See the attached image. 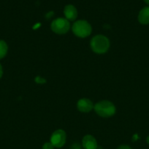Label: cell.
I'll use <instances>...</instances> for the list:
<instances>
[{
  "label": "cell",
  "mask_w": 149,
  "mask_h": 149,
  "mask_svg": "<svg viewBox=\"0 0 149 149\" xmlns=\"http://www.w3.org/2000/svg\"><path fill=\"white\" fill-rule=\"evenodd\" d=\"M146 141H147V143H148L149 144V136L148 137V138H147V140H146Z\"/></svg>",
  "instance_id": "17"
},
{
  "label": "cell",
  "mask_w": 149,
  "mask_h": 149,
  "mask_svg": "<svg viewBox=\"0 0 149 149\" xmlns=\"http://www.w3.org/2000/svg\"><path fill=\"white\" fill-rule=\"evenodd\" d=\"M35 81H36V82L37 83H44L45 82V79H41L40 77H37L36 79H35Z\"/></svg>",
  "instance_id": "12"
},
{
  "label": "cell",
  "mask_w": 149,
  "mask_h": 149,
  "mask_svg": "<svg viewBox=\"0 0 149 149\" xmlns=\"http://www.w3.org/2000/svg\"><path fill=\"white\" fill-rule=\"evenodd\" d=\"M144 1H145V2H146V3H147V4H149V0H144Z\"/></svg>",
  "instance_id": "16"
},
{
  "label": "cell",
  "mask_w": 149,
  "mask_h": 149,
  "mask_svg": "<svg viewBox=\"0 0 149 149\" xmlns=\"http://www.w3.org/2000/svg\"><path fill=\"white\" fill-rule=\"evenodd\" d=\"M64 13L67 20H74L77 18V11L75 7L72 4H68L64 7Z\"/></svg>",
  "instance_id": "8"
},
{
  "label": "cell",
  "mask_w": 149,
  "mask_h": 149,
  "mask_svg": "<svg viewBox=\"0 0 149 149\" xmlns=\"http://www.w3.org/2000/svg\"><path fill=\"white\" fill-rule=\"evenodd\" d=\"M117 149H131L130 148L129 146H127V145H122V146H120L119 147H118Z\"/></svg>",
  "instance_id": "13"
},
{
  "label": "cell",
  "mask_w": 149,
  "mask_h": 149,
  "mask_svg": "<svg viewBox=\"0 0 149 149\" xmlns=\"http://www.w3.org/2000/svg\"><path fill=\"white\" fill-rule=\"evenodd\" d=\"M54 146L51 142L50 143H45L42 146V149H53Z\"/></svg>",
  "instance_id": "11"
},
{
  "label": "cell",
  "mask_w": 149,
  "mask_h": 149,
  "mask_svg": "<svg viewBox=\"0 0 149 149\" xmlns=\"http://www.w3.org/2000/svg\"><path fill=\"white\" fill-rule=\"evenodd\" d=\"M91 26L86 20H80L74 23L72 26V31L74 35L80 38L89 36L91 33Z\"/></svg>",
  "instance_id": "3"
},
{
  "label": "cell",
  "mask_w": 149,
  "mask_h": 149,
  "mask_svg": "<svg viewBox=\"0 0 149 149\" xmlns=\"http://www.w3.org/2000/svg\"><path fill=\"white\" fill-rule=\"evenodd\" d=\"M80 147L78 144H73V146H72L71 149H80Z\"/></svg>",
  "instance_id": "14"
},
{
  "label": "cell",
  "mask_w": 149,
  "mask_h": 149,
  "mask_svg": "<svg viewBox=\"0 0 149 149\" xmlns=\"http://www.w3.org/2000/svg\"><path fill=\"white\" fill-rule=\"evenodd\" d=\"M51 30L57 34H64L70 30V24L66 18L58 17L51 23Z\"/></svg>",
  "instance_id": "4"
},
{
  "label": "cell",
  "mask_w": 149,
  "mask_h": 149,
  "mask_svg": "<svg viewBox=\"0 0 149 149\" xmlns=\"http://www.w3.org/2000/svg\"><path fill=\"white\" fill-rule=\"evenodd\" d=\"M82 145L84 149H97V142L94 137L88 135L84 136L82 141Z\"/></svg>",
  "instance_id": "7"
},
{
  "label": "cell",
  "mask_w": 149,
  "mask_h": 149,
  "mask_svg": "<svg viewBox=\"0 0 149 149\" xmlns=\"http://www.w3.org/2000/svg\"><path fill=\"white\" fill-rule=\"evenodd\" d=\"M66 139H67L66 132L62 130H57L51 135V143L54 147L61 148L65 144Z\"/></svg>",
  "instance_id": "5"
},
{
  "label": "cell",
  "mask_w": 149,
  "mask_h": 149,
  "mask_svg": "<svg viewBox=\"0 0 149 149\" xmlns=\"http://www.w3.org/2000/svg\"><path fill=\"white\" fill-rule=\"evenodd\" d=\"M7 45L5 42L2 40H0V59L4 58L7 52Z\"/></svg>",
  "instance_id": "10"
},
{
  "label": "cell",
  "mask_w": 149,
  "mask_h": 149,
  "mask_svg": "<svg viewBox=\"0 0 149 149\" xmlns=\"http://www.w3.org/2000/svg\"><path fill=\"white\" fill-rule=\"evenodd\" d=\"M110 47V41L103 35H96L91 41V48L97 54L105 53Z\"/></svg>",
  "instance_id": "1"
},
{
  "label": "cell",
  "mask_w": 149,
  "mask_h": 149,
  "mask_svg": "<svg viewBox=\"0 0 149 149\" xmlns=\"http://www.w3.org/2000/svg\"><path fill=\"white\" fill-rule=\"evenodd\" d=\"M2 74H3V71H2V67H1V64H0V78L2 77Z\"/></svg>",
  "instance_id": "15"
},
{
  "label": "cell",
  "mask_w": 149,
  "mask_h": 149,
  "mask_svg": "<svg viewBox=\"0 0 149 149\" xmlns=\"http://www.w3.org/2000/svg\"><path fill=\"white\" fill-rule=\"evenodd\" d=\"M77 107L80 111L83 113H88L93 109V103L88 98H82L78 100L77 103Z\"/></svg>",
  "instance_id": "6"
},
{
  "label": "cell",
  "mask_w": 149,
  "mask_h": 149,
  "mask_svg": "<svg viewBox=\"0 0 149 149\" xmlns=\"http://www.w3.org/2000/svg\"><path fill=\"white\" fill-rule=\"evenodd\" d=\"M93 109L101 117H110L115 113V106L112 102L108 100H102L98 102L93 106Z\"/></svg>",
  "instance_id": "2"
},
{
  "label": "cell",
  "mask_w": 149,
  "mask_h": 149,
  "mask_svg": "<svg viewBox=\"0 0 149 149\" xmlns=\"http://www.w3.org/2000/svg\"><path fill=\"white\" fill-rule=\"evenodd\" d=\"M138 20L141 24L146 25L149 23V7L142 9L138 15Z\"/></svg>",
  "instance_id": "9"
}]
</instances>
